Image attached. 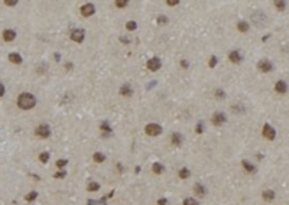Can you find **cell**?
<instances>
[{
    "instance_id": "6da1fadb",
    "label": "cell",
    "mask_w": 289,
    "mask_h": 205,
    "mask_svg": "<svg viewBox=\"0 0 289 205\" xmlns=\"http://www.w3.org/2000/svg\"><path fill=\"white\" fill-rule=\"evenodd\" d=\"M35 104H36V98H35V95L29 94V93H22L17 98V105L22 110H29V108L35 107Z\"/></svg>"
},
{
    "instance_id": "7a4b0ae2",
    "label": "cell",
    "mask_w": 289,
    "mask_h": 205,
    "mask_svg": "<svg viewBox=\"0 0 289 205\" xmlns=\"http://www.w3.org/2000/svg\"><path fill=\"white\" fill-rule=\"evenodd\" d=\"M145 132L149 136H159L162 133V127L159 124H156V123H151V124H148L145 127Z\"/></svg>"
},
{
    "instance_id": "3957f363",
    "label": "cell",
    "mask_w": 289,
    "mask_h": 205,
    "mask_svg": "<svg viewBox=\"0 0 289 205\" xmlns=\"http://www.w3.org/2000/svg\"><path fill=\"white\" fill-rule=\"evenodd\" d=\"M35 135L39 137H44V139H46V137H49L51 135V129H49V126L48 124H39L38 127H36V130H35Z\"/></svg>"
},
{
    "instance_id": "277c9868",
    "label": "cell",
    "mask_w": 289,
    "mask_h": 205,
    "mask_svg": "<svg viewBox=\"0 0 289 205\" xmlns=\"http://www.w3.org/2000/svg\"><path fill=\"white\" fill-rule=\"evenodd\" d=\"M252 19H253V23H255L257 28H265L266 26V16L263 15V13H260V12H256V13H253V16H252Z\"/></svg>"
},
{
    "instance_id": "5b68a950",
    "label": "cell",
    "mask_w": 289,
    "mask_h": 205,
    "mask_svg": "<svg viewBox=\"0 0 289 205\" xmlns=\"http://www.w3.org/2000/svg\"><path fill=\"white\" fill-rule=\"evenodd\" d=\"M262 135L266 137L268 140H275V137H276V130L273 129V127L270 126V124H269V123H266V124L263 126Z\"/></svg>"
},
{
    "instance_id": "8992f818",
    "label": "cell",
    "mask_w": 289,
    "mask_h": 205,
    "mask_svg": "<svg viewBox=\"0 0 289 205\" xmlns=\"http://www.w3.org/2000/svg\"><path fill=\"white\" fill-rule=\"evenodd\" d=\"M257 69L260 71V72H270L273 69V65L270 61H266V59H262V61H259L257 62Z\"/></svg>"
},
{
    "instance_id": "52a82bcc",
    "label": "cell",
    "mask_w": 289,
    "mask_h": 205,
    "mask_svg": "<svg viewBox=\"0 0 289 205\" xmlns=\"http://www.w3.org/2000/svg\"><path fill=\"white\" fill-rule=\"evenodd\" d=\"M84 31L83 29H74L72 32H71V39L74 41V42H77V43H81L83 41H84Z\"/></svg>"
},
{
    "instance_id": "ba28073f",
    "label": "cell",
    "mask_w": 289,
    "mask_h": 205,
    "mask_svg": "<svg viewBox=\"0 0 289 205\" xmlns=\"http://www.w3.org/2000/svg\"><path fill=\"white\" fill-rule=\"evenodd\" d=\"M94 12H96V7H94L91 3H87L84 6H81V15L84 17H88V16H91V15H94Z\"/></svg>"
},
{
    "instance_id": "9c48e42d",
    "label": "cell",
    "mask_w": 289,
    "mask_h": 205,
    "mask_svg": "<svg viewBox=\"0 0 289 205\" xmlns=\"http://www.w3.org/2000/svg\"><path fill=\"white\" fill-rule=\"evenodd\" d=\"M161 65L162 64H161V59L159 58H152V59L148 61V68L151 69V71H153V72L161 68Z\"/></svg>"
},
{
    "instance_id": "30bf717a",
    "label": "cell",
    "mask_w": 289,
    "mask_h": 205,
    "mask_svg": "<svg viewBox=\"0 0 289 205\" xmlns=\"http://www.w3.org/2000/svg\"><path fill=\"white\" fill-rule=\"evenodd\" d=\"M275 90H276V93H279V94H286L288 93V84L285 83V81H278L276 84H275Z\"/></svg>"
},
{
    "instance_id": "8fae6325",
    "label": "cell",
    "mask_w": 289,
    "mask_h": 205,
    "mask_svg": "<svg viewBox=\"0 0 289 205\" xmlns=\"http://www.w3.org/2000/svg\"><path fill=\"white\" fill-rule=\"evenodd\" d=\"M211 121L216 124V126H220L223 123H225V116L223 113H214L213 117H211Z\"/></svg>"
},
{
    "instance_id": "7c38bea8",
    "label": "cell",
    "mask_w": 289,
    "mask_h": 205,
    "mask_svg": "<svg viewBox=\"0 0 289 205\" xmlns=\"http://www.w3.org/2000/svg\"><path fill=\"white\" fill-rule=\"evenodd\" d=\"M16 38V32L13 31V29H6L4 32H3V39L6 41V42H10V41H13Z\"/></svg>"
},
{
    "instance_id": "4fadbf2b",
    "label": "cell",
    "mask_w": 289,
    "mask_h": 205,
    "mask_svg": "<svg viewBox=\"0 0 289 205\" xmlns=\"http://www.w3.org/2000/svg\"><path fill=\"white\" fill-rule=\"evenodd\" d=\"M262 196H263V199L265 201H273L275 199V191L272 189H266V191H263V194H262Z\"/></svg>"
},
{
    "instance_id": "5bb4252c",
    "label": "cell",
    "mask_w": 289,
    "mask_h": 205,
    "mask_svg": "<svg viewBox=\"0 0 289 205\" xmlns=\"http://www.w3.org/2000/svg\"><path fill=\"white\" fill-rule=\"evenodd\" d=\"M228 58H230V61L234 62V64H238V62L241 61V55H240V52H237V51H231L228 53Z\"/></svg>"
},
{
    "instance_id": "9a60e30c",
    "label": "cell",
    "mask_w": 289,
    "mask_h": 205,
    "mask_svg": "<svg viewBox=\"0 0 289 205\" xmlns=\"http://www.w3.org/2000/svg\"><path fill=\"white\" fill-rule=\"evenodd\" d=\"M241 165H243L244 171L249 172V173H255V172H256L255 165H252V163H250V162H247V160H243V162H241Z\"/></svg>"
},
{
    "instance_id": "2e32d148",
    "label": "cell",
    "mask_w": 289,
    "mask_h": 205,
    "mask_svg": "<svg viewBox=\"0 0 289 205\" xmlns=\"http://www.w3.org/2000/svg\"><path fill=\"white\" fill-rule=\"evenodd\" d=\"M9 61L13 62V64H20L22 62V56L19 53H16V52H12V53H9Z\"/></svg>"
},
{
    "instance_id": "e0dca14e",
    "label": "cell",
    "mask_w": 289,
    "mask_h": 205,
    "mask_svg": "<svg viewBox=\"0 0 289 205\" xmlns=\"http://www.w3.org/2000/svg\"><path fill=\"white\" fill-rule=\"evenodd\" d=\"M237 29L241 32V33L249 32V23H247V22H244V20H240V22L237 23Z\"/></svg>"
},
{
    "instance_id": "ac0fdd59",
    "label": "cell",
    "mask_w": 289,
    "mask_h": 205,
    "mask_svg": "<svg viewBox=\"0 0 289 205\" xmlns=\"http://www.w3.org/2000/svg\"><path fill=\"white\" fill-rule=\"evenodd\" d=\"M181 143H182V136L179 133H172V144L181 146Z\"/></svg>"
},
{
    "instance_id": "d6986e66",
    "label": "cell",
    "mask_w": 289,
    "mask_h": 205,
    "mask_svg": "<svg viewBox=\"0 0 289 205\" xmlns=\"http://www.w3.org/2000/svg\"><path fill=\"white\" fill-rule=\"evenodd\" d=\"M194 192H195L198 196H204V195H205V188L201 185V184H195V186H194Z\"/></svg>"
},
{
    "instance_id": "ffe728a7",
    "label": "cell",
    "mask_w": 289,
    "mask_h": 205,
    "mask_svg": "<svg viewBox=\"0 0 289 205\" xmlns=\"http://www.w3.org/2000/svg\"><path fill=\"white\" fill-rule=\"evenodd\" d=\"M178 175H179L181 179H187V178L191 176V172H189V169H187V168H182V169H179Z\"/></svg>"
},
{
    "instance_id": "44dd1931",
    "label": "cell",
    "mask_w": 289,
    "mask_h": 205,
    "mask_svg": "<svg viewBox=\"0 0 289 205\" xmlns=\"http://www.w3.org/2000/svg\"><path fill=\"white\" fill-rule=\"evenodd\" d=\"M93 159H94V162H96V163H101V162L106 160V156H104L103 153H100V152H97V153L93 154Z\"/></svg>"
},
{
    "instance_id": "7402d4cb",
    "label": "cell",
    "mask_w": 289,
    "mask_h": 205,
    "mask_svg": "<svg viewBox=\"0 0 289 205\" xmlns=\"http://www.w3.org/2000/svg\"><path fill=\"white\" fill-rule=\"evenodd\" d=\"M120 94L121 95H126V97H129V95H132V88L129 85H123L120 88Z\"/></svg>"
},
{
    "instance_id": "603a6c76",
    "label": "cell",
    "mask_w": 289,
    "mask_h": 205,
    "mask_svg": "<svg viewBox=\"0 0 289 205\" xmlns=\"http://www.w3.org/2000/svg\"><path fill=\"white\" fill-rule=\"evenodd\" d=\"M152 171H153V173L159 175V173H162V172H163V166H162L161 163H153V165H152Z\"/></svg>"
},
{
    "instance_id": "cb8c5ba5",
    "label": "cell",
    "mask_w": 289,
    "mask_h": 205,
    "mask_svg": "<svg viewBox=\"0 0 289 205\" xmlns=\"http://www.w3.org/2000/svg\"><path fill=\"white\" fill-rule=\"evenodd\" d=\"M87 189H88L90 192H94V191H98V189H100V185H98L97 182H90L88 186H87Z\"/></svg>"
},
{
    "instance_id": "d4e9b609",
    "label": "cell",
    "mask_w": 289,
    "mask_h": 205,
    "mask_svg": "<svg viewBox=\"0 0 289 205\" xmlns=\"http://www.w3.org/2000/svg\"><path fill=\"white\" fill-rule=\"evenodd\" d=\"M273 4H275V7L278 10H285V7H286V3L285 1H280V0H276Z\"/></svg>"
},
{
    "instance_id": "484cf974",
    "label": "cell",
    "mask_w": 289,
    "mask_h": 205,
    "mask_svg": "<svg viewBox=\"0 0 289 205\" xmlns=\"http://www.w3.org/2000/svg\"><path fill=\"white\" fill-rule=\"evenodd\" d=\"M36 196H38V192L32 191V192H29V194L25 196V199H26L28 202H31V201H35V199H36Z\"/></svg>"
},
{
    "instance_id": "4316f807",
    "label": "cell",
    "mask_w": 289,
    "mask_h": 205,
    "mask_svg": "<svg viewBox=\"0 0 289 205\" xmlns=\"http://www.w3.org/2000/svg\"><path fill=\"white\" fill-rule=\"evenodd\" d=\"M39 160L44 162V163H46V162L49 160V153H48V152H42V153L39 154Z\"/></svg>"
},
{
    "instance_id": "83f0119b",
    "label": "cell",
    "mask_w": 289,
    "mask_h": 205,
    "mask_svg": "<svg viewBox=\"0 0 289 205\" xmlns=\"http://www.w3.org/2000/svg\"><path fill=\"white\" fill-rule=\"evenodd\" d=\"M182 205H200V204H198V201H195L194 198H185Z\"/></svg>"
},
{
    "instance_id": "f1b7e54d",
    "label": "cell",
    "mask_w": 289,
    "mask_h": 205,
    "mask_svg": "<svg viewBox=\"0 0 289 205\" xmlns=\"http://www.w3.org/2000/svg\"><path fill=\"white\" fill-rule=\"evenodd\" d=\"M136 28H137V25H136V22H133V20H130V22L126 23V29L127 31H135Z\"/></svg>"
},
{
    "instance_id": "f546056e",
    "label": "cell",
    "mask_w": 289,
    "mask_h": 205,
    "mask_svg": "<svg viewBox=\"0 0 289 205\" xmlns=\"http://www.w3.org/2000/svg\"><path fill=\"white\" fill-rule=\"evenodd\" d=\"M67 163H68L67 159H59V160H56V168H58V169H62Z\"/></svg>"
},
{
    "instance_id": "4dcf8cb0",
    "label": "cell",
    "mask_w": 289,
    "mask_h": 205,
    "mask_svg": "<svg viewBox=\"0 0 289 205\" xmlns=\"http://www.w3.org/2000/svg\"><path fill=\"white\" fill-rule=\"evenodd\" d=\"M65 175H67V172L65 171H59V172H56V173H54V178H56V179H64Z\"/></svg>"
},
{
    "instance_id": "1f68e13d",
    "label": "cell",
    "mask_w": 289,
    "mask_h": 205,
    "mask_svg": "<svg viewBox=\"0 0 289 205\" xmlns=\"http://www.w3.org/2000/svg\"><path fill=\"white\" fill-rule=\"evenodd\" d=\"M116 6L120 7V9H121V7H126V6H127V1H126V0H121V1L117 0V1H116Z\"/></svg>"
},
{
    "instance_id": "d6a6232c",
    "label": "cell",
    "mask_w": 289,
    "mask_h": 205,
    "mask_svg": "<svg viewBox=\"0 0 289 205\" xmlns=\"http://www.w3.org/2000/svg\"><path fill=\"white\" fill-rule=\"evenodd\" d=\"M158 23H161V25H165V23H168V19L165 16H159L158 17Z\"/></svg>"
},
{
    "instance_id": "836d02e7",
    "label": "cell",
    "mask_w": 289,
    "mask_h": 205,
    "mask_svg": "<svg viewBox=\"0 0 289 205\" xmlns=\"http://www.w3.org/2000/svg\"><path fill=\"white\" fill-rule=\"evenodd\" d=\"M4 4L6 6H16L17 1L16 0H4Z\"/></svg>"
},
{
    "instance_id": "e575fe53",
    "label": "cell",
    "mask_w": 289,
    "mask_h": 205,
    "mask_svg": "<svg viewBox=\"0 0 289 205\" xmlns=\"http://www.w3.org/2000/svg\"><path fill=\"white\" fill-rule=\"evenodd\" d=\"M216 64H217V58H216V56H211V59H210V67H211V68H214V67H216Z\"/></svg>"
},
{
    "instance_id": "d590c367",
    "label": "cell",
    "mask_w": 289,
    "mask_h": 205,
    "mask_svg": "<svg viewBox=\"0 0 289 205\" xmlns=\"http://www.w3.org/2000/svg\"><path fill=\"white\" fill-rule=\"evenodd\" d=\"M203 130H204L203 123H198V124H197V133H198V135H201V133H203Z\"/></svg>"
},
{
    "instance_id": "8d00e7d4",
    "label": "cell",
    "mask_w": 289,
    "mask_h": 205,
    "mask_svg": "<svg viewBox=\"0 0 289 205\" xmlns=\"http://www.w3.org/2000/svg\"><path fill=\"white\" fill-rule=\"evenodd\" d=\"M101 130L107 132V133H110V126H108L107 123H103V124H101Z\"/></svg>"
},
{
    "instance_id": "74e56055",
    "label": "cell",
    "mask_w": 289,
    "mask_h": 205,
    "mask_svg": "<svg viewBox=\"0 0 289 205\" xmlns=\"http://www.w3.org/2000/svg\"><path fill=\"white\" fill-rule=\"evenodd\" d=\"M178 3H179V0H168V1H166L168 6H176Z\"/></svg>"
},
{
    "instance_id": "f35d334b",
    "label": "cell",
    "mask_w": 289,
    "mask_h": 205,
    "mask_svg": "<svg viewBox=\"0 0 289 205\" xmlns=\"http://www.w3.org/2000/svg\"><path fill=\"white\" fill-rule=\"evenodd\" d=\"M216 95H217V97H218V98H223V97H224V95H225V94H224V93H223V91H221V90H217V91H216Z\"/></svg>"
},
{
    "instance_id": "ab89813d",
    "label": "cell",
    "mask_w": 289,
    "mask_h": 205,
    "mask_svg": "<svg viewBox=\"0 0 289 205\" xmlns=\"http://www.w3.org/2000/svg\"><path fill=\"white\" fill-rule=\"evenodd\" d=\"M166 204H168V201H166L165 198H162V199L158 201V205H166Z\"/></svg>"
},
{
    "instance_id": "60d3db41",
    "label": "cell",
    "mask_w": 289,
    "mask_h": 205,
    "mask_svg": "<svg viewBox=\"0 0 289 205\" xmlns=\"http://www.w3.org/2000/svg\"><path fill=\"white\" fill-rule=\"evenodd\" d=\"M1 95H4V85L0 83V97H1Z\"/></svg>"
},
{
    "instance_id": "b9f144b4",
    "label": "cell",
    "mask_w": 289,
    "mask_h": 205,
    "mask_svg": "<svg viewBox=\"0 0 289 205\" xmlns=\"http://www.w3.org/2000/svg\"><path fill=\"white\" fill-rule=\"evenodd\" d=\"M181 65H182V68H188V62H187V61H181Z\"/></svg>"
}]
</instances>
